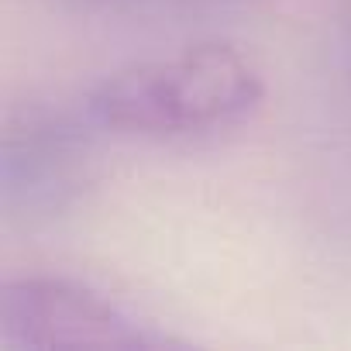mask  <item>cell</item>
I'll return each mask as SVG.
<instances>
[{
  "label": "cell",
  "mask_w": 351,
  "mask_h": 351,
  "mask_svg": "<svg viewBox=\"0 0 351 351\" xmlns=\"http://www.w3.org/2000/svg\"><path fill=\"white\" fill-rule=\"evenodd\" d=\"M265 97L262 73L234 45H193L107 76L86 100L93 124L128 138H197L241 124Z\"/></svg>",
  "instance_id": "6da1fadb"
},
{
  "label": "cell",
  "mask_w": 351,
  "mask_h": 351,
  "mask_svg": "<svg viewBox=\"0 0 351 351\" xmlns=\"http://www.w3.org/2000/svg\"><path fill=\"white\" fill-rule=\"evenodd\" d=\"M0 344L11 351L38 348H180L186 341L165 334L121 300L52 276L8 279L0 289Z\"/></svg>",
  "instance_id": "7a4b0ae2"
},
{
  "label": "cell",
  "mask_w": 351,
  "mask_h": 351,
  "mask_svg": "<svg viewBox=\"0 0 351 351\" xmlns=\"http://www.w3.org/2000/svg\"><path fill=\"white\" fill-rule=\"evenodd\" d=\"M80 138L49 114H25L4 138V204L18 210H59L80 183Z\"/></svg>",
  "instance_id": "3957f363"
}]
</instances>
